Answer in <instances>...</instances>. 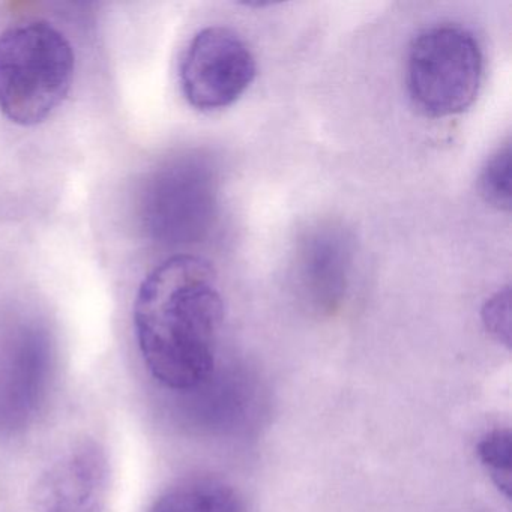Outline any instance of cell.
<instances>
[{
    "label": "cell",
    "instance_id": "6da1fadb",
    "mask_svg": "<svg viewBox=\"0 0 512 512\" xmlns=\"http://www.w3.org/2000/svg\"><path fill=\"white\" fill-rule=\"evenodd\" d=\"M211 263L173 256L140 284L134 329L155 380L178 392L205 385L215 370L224 301Z\"/></svg>",
    "mask_w": 512,
    "mask_h": 512
},
{
    "label": "cell",
    "instance_id": "7a4b0ae2",
    "mask_svg": "<svg viewBox=\"0 0 512 512\" xmlns=\"http://www.w3.org/2000/svg\"><path fill=\"white\" fill-rule=\"evenodd\" d=\"M73 47L47 22L14 26L0 34V113L34 127L64 103L73 85Z\"/></svg>",
    "mask_w": 512,
    "mask_h": 512
},
{
    "label": "cell",
    "instance_id": "3957f363",
    "mask_svg": "<svg viewBox=\"0 0 512 512\" xmlns=\"http://www.w3.org/2000/svg\"><path fill=\"white\" fill-rule=\"evenodd\" d=\"M484 55L472 31L457 23L422 29L407 50L406 85L413 106L433 119L466 112L479 95Z\"/></svg>",
    "mask_w": 512,
    "mask_h": 512
},
{
    "label": "cell",
    "instance_id": "277c9868",
    "mask_svg": "<svg viewBox=\"0 0 512 512\" xmlns=\"http://www.w3.org/2000/svg\"><path fill=\"white\" fill-rule=\"evenodd\" d=\"M220 178L214 160L188 152L152 172L143 188L142 220L152 239L190 245L208 238L218 217Z\"/></svg>",
    "mask_w": 512,
    "mask_h": 512
},
{
    "label": "cell",
    "instance_id": "5b68a950",
    "mask_svg": "<svg viewBox=\"0 0 512 512\" xmlns=\"http://www.w3.org/2000/svg\"><path fill=\"white\" fill-rule=\"evenodd\" d=\"M257 76L247 41L226 26H209L194 35L182 56L179 82L185 100L199 112H218L235 104Z\"/></svg>",
    "mask_w": 512,
    "mask_h": 512
},
{
    "label": "cell",
    "instance_id": "8992f818",
    "mask_svg": "<svg viewBox=\"0 0 512 512\" xmlns=\"http://www.w3.org/2000/svg\"><path fill=\"white\" fill-rule=\"evenodd\" d=\"M355 263V239L343 224L320 221L296 242L293 278L316 313L334 314L346 301Z\"/></svg>",
    "mask_w": 512,
    "mask_h": 512
},
{
    "label": "cell",
    "instance_id": "52a82bcc",
    "mask_svg": "<svg viewBox=\"0 0 512 512\" xmlns=\"http://www.w3.org/2000/svg\"><path fill=\"white\" fill-rule=\"evenodd\" d=\"M109 491L106 451L95 440H82L38 479L34 512H106Z\"/></svg>",
    "mask_w": 512,
    "mask_h": 512
},
{
    "label": "cell",
    "instance_id": "ba28073f",
    "mask_svg": "<svg viewBox=\"0 0 512 512\" xmlns=\"http://www.w3.org/2000/svg\"><path fill=\"white\" fill-rule=\"evenodd\" d=\"M244 502L233 485L217 478L179 482L161 494L148 512H244Z\"/></svg>",
    "mask_w": 512,
    "mask_h": 512
},
{
    "label": "cell",
    "instance_id": "9c48e42d",
    "mask_svg": "<svg viewBox=\"0 0 512 512\" xmlns=\"http://www.w3.org/2000/svg\"><path fill=\"white\" fill-rule=\"evenodd\" d=\"M511 430L493 428L479 439L476 455L494 487L506 500H511Z\"/></svg>",
    "mask_w": 512,
    "mask_h": 512
},
{
    "label": "cell",
    "instance_id": "30bf717a",
    "mask_svg": "<svg viewBox=\"0 0 512 512\" xmlns=\"http://www.w3.org/2000/svg\"><path fill=\"white\" fill-rule=\"evenodd\" d=\"M478 190L482 199L499 209H511V143H503L481 167Z\"/></svg>",
    "mask_w": 512,
    "mask_h": 512
},
{
    "label": "cell",
    "instance_id": "8fae6325",
    "mask_svg": "<svg viewBox=\"0 0 512 512\" xmlns=\"http://www.w3.org/2000/svg\"><path fill=\"white\" fill-rule=\"evenodd\" d=\"M482 325L485 331L506 349L511 347V289L502 287L482 305Z\"/></svg>",
    "mask_w": 512,
    "mask_h": 512
}]
</instances>
